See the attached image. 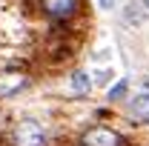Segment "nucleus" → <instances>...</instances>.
<instances>
[{
  "mask_svg": "<svg viewBox=\"0 0 149 146\" xmlns=\"http://www.w3.org/2000/svg\"><path fill=\"white\" fill-rule=\"evenodd\" d=\"M15 146H46V129L37 120H23L15 126Z\"/></svg>",
  "mask_w": 149,
  "mask_h": 146,
  "instance_id": "f257e3e1",
  "label": "nucleus"
},
{
  "mask_svg": "<svg viewBox=\"0 0 149 146\" xmlns=\"http://www.w3.org/2000/svg\"><path fill=\"white\" fill-rule=\"evenodd\" d=\"M83 146H123V140H120V135L112 132V129L95 126V129H89V132L83 135Z\"/></svg>",
  "mask_w": 149,
  "mask_h": 146,
  "instance_id": "f03ea898",
  "label": "nucleus"
},
{
  "mask_svg": "<svg viewBox=\"0 0 149 146\" xmlns=\"http://www.w3.org/2000/svg\"><path fill=\"white\" fill-rule=\"evenodd\" d=\"M43 9L46 15L55 20H66L77 12V0H43Z\"/></svg>",
  "mask_w": 149,
  "mask_h": 146,
  "instance_id": "7ed1b4c3",
  "label": "nucleus"
},
{
  "mask_svg": "<svg viewBox=\"0 0 149 146\" xmlns=\"http://www.w3.org/2000/svg\"><path fill=\"white\" fill-rule=\"evenodd\" d=\"M26 74L20 72H6L0 74V97H12V95H17L20 89H26Z\"/></svg>",
  "mask_w": 149,
  "mask_h": 146,
  "instance_id": "20e7f679",
  "label": "nucleus"
},
{
  "mask_svg": "<svg viewBox=\"0 0 149 146\" xmlns=\"http://www.w3.org/2000/svg\"><path fill=\"white\" fill-rule=\"evenodd\" d=\"M129 109H132V115L138 120H149V95H138L129 103Z\"/></svg>",
  "mask_w": 149,
  "mask_h": 146,
  "instance_id": "39448f33",
  "label": "nucleus"
},
{
  "mask_svg": "<svg viewBox=\"0 0 149 146\" xmlns=\"http://www.w3.org/2000/svg\"><path fill=\"white\" fill-rule=\"evenodd\" d=\"M89 86H92V83H89V74L86 72H74L72 74V92L74 95H86Z\"/></svg>",
  "mask_w": 149,
  "mask_h": 146,
  "instance_id": "423d86ee",
  "label": "nucleus"
},
{
  "mask_svg": "<svg viewBox=\"0 0 149 146\" xmlns=\"http://www.w3.org/2000/svg\"><path fill=\"white\" fill-rule=\"evenodd\" d=\"M123 92H126V80H120L115 89L109 92V100H118V97H123Z\"/></svg>",
  "mask_w": 149,
  "mask_h": 146,
  "instance_id": "0eeeda50",
  "label": "nucleus"
},
{
  "mask_svg": "<svg viewBox=\"0 0 149 146\" xmlns=\"http://www.w3.org/2000/svg\"><path fill=\"white\" fill-rule=\"evenodd\" d=\"M100 6H103V9H112V6H115V0H100Z\"/></svg>",
  "mask_w": 149,
  "mask_h": 146,
  "instance_id": "6e6552de",
  "label": "nucleus"
},
{
  "mask_svg": "<svg viewBox=\"0 0 149 146\" xmlns=\"http://www.w3.org/2000/svg\"><path fill=\"white\" fill-rule=\"evenodd\" d=\"M143 6H146V9H149V0H143Z\"/></svg>",
  "mask_w": 149,
  "mask_h": 146,
  "instance_id": "1a4fd4ad",
  "label": "nucleus"
}]
</instances>
